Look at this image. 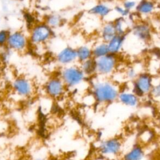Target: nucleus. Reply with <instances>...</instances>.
I'll return each mask as SVG.
<instances>
[{"instance_id": "obj_19", "label": "nucleus", "mask_w": 160, "mask_h": 160, "mask_svg": "<svg viewBox=\"0 0 160 160\" xmlns=\"http://www.w3.org/2000/svg\"><path fill=\"white\" fill-rule=\"evenodd\" d=\"M92 58L94 59L99 58L109 54L107 42L101 40L96 42L92 46Z\"/></svg>"}, {"instance_id": "obj_15", "label": "nucleus", "mask_w": 160, "mask_h": 160, "mask_svg": "<svg viewBox=\"0 0 160 160\" xmlns=\"http://www.w3.org/2000/svg\"><path fill=\"white\" fill-rule=\"evenodd\" d=\"M126 40V36L116 34L107 42L109 54L118 55L122 50Z\"/></svg>"}, {"instance_id": "obj_7", "label": "nucleus", "mask_w": 160, "mask_h": 160, "mask_svg": "<svg viewBox=\"0 0 160 160\" xmlns=\"http://www.w3.org/2000/svg\"><path fill=\"white\" fill-rule=\"evenodd\" d=\"M98 149L102 156L111 159V158L121 154L122 149V143L121 140L118 138H110L101 141Z\"/></svg>"}, {"instance_id": "obj_24", "label": "nucleus", "mask_w": 160, "mask_h": 160, "mask_svg": "<svg viewBox=\"0 0 160 160\" xmlns=\"http://www.w3.org/2000/svg\"><path fill=\"white\" fill-rule=\"evenodd\" d=\"M112 11L117 14L118 15V17L125 18H126L130 14V12L126 10L121 4L115 6L112 9Z\"/></svg>"}, {"instance_id": "obj_22", "label": "nucleus", "mask_w": 160, "mask_h": 160, "mask_svg": "<svg viewBox=\"0 0 160 160\" xmlns=\"http://www.w3.org/2000/svg\"><path fill=\"white\" fill-rule=\"evenodd\" d=\"M112 21L114 23L116 34L126 36L128 29V25L126 18L118 17Z\"/></svg>"}, {"instance_id": "obj_21", "label": "nucleus", "mask_w": 160, "mask_h": 160, "mask_svg": "<svg viewBox=\"0 0 160 160\" xmlns=\"http://www.w3.org/2000/svg\"><path fill=\"white\" fill-rule=\"evenodd\" d=\"M62 18L58 13H51L46 16L44 19V22L52 29L58 28L62 24Z\"/></svg>"}, {"instance_id": "obj_17", "label": "nucleus", "mask_w": 160, "mask_h": 160, "mask_svg": "<svg viewBox=\"0 0 160 160\" xmlns=\"http://www.w3.org/2000/svg\"><path fill=\"white\" fill-rule=\"evenodd\" d=\"M145 152L143 148L139 144L133 145L122 156V160H143Z\"/></svg>"}, {"instance_id": "obj_28", "label": "nucleus", "mask_w": 160, "mask_h": 160, "mask_svg": "<svg viewBox=\"0 0 160 160\" xmlns=\"http://www.w3.org/2000/svg\"><path fill=\"white\" fill-rule=\"evenodd\" d=\"M31 160H48V159L43 156H36L35 158H33Z\"/></svg>"}, {"instance_id": "obj_29", "label": "nucleus", "mask_w": 160, "mask_h": 160, "mask_svg": "<svg viewBox=\"0 0 160 160\" xmlns=\"http://www.w3.org/2000/svg\"><path fill=\"white\" fill-rule=\"evenodd\" d=\"M102 160H112V159H102Z\"/></svg>"}, {"instance_id": "obj_23", "label": "nucleus", "mask_w": 160, "mask_h": 160, "mask_svg": "<svg viewBox=\"0 0 160 160\" xmlns=\"http://www.w3.org/2000/svg\"><path fill=\"white\" fill-rule=\"evenodd\" d=\"M140 73L141 72H139V71L137 70L136 68L130 66L126 69L125 71V76L128 79L133 81Z\"/></svg>"}, {"instance_id": "obj_20", "label": "nucleus", "mask_w": 160, "mask_h": 160, "mask_svg": "<svg viewBox=\"0 0 160 160\" xmlns=\"http://www.w3.org/2000/svg\"><path fill=\"white\" fill-rule=\"evenodd\" d=\"M79 65L86 77L91 76L96 74V61L94 58H91L81 63Z\"/></svg>"}, {"instance_id": "obj_2", "label": "nucleus", "mask_w": 160, "mask_h": 160, "mask_svg": "<svg viewBox=\"0 0 160 160\" xmlns=\"http://www.w3.org/2000/svg\"><path fill=\"white\" fill-rule=\"evenodd\" d=\"M54 36V31L44 22L34 24L30 29L28 37L29 45L34 47L44 46Z\"/></svg>"}, {"instance_id": "obj_5", "label": "nucleus", "mask_w": 160, "mask_h": 160, "mask_svg": "<svg viewBox=\"0 0 160 160\" xmlns=\"http://www.w3.org/2000/svg\"><path fill=\"white\" fill-rule=\"evenodd\" d=\"M29 46L28 34L21 30L9 32L6 48L11 51L24 52Z\"/></svg>"}, {"instance_id": "obj_8", "label": "nucleus", "mask_w": 160, "mask_h": 160, "mask_svg": "<svg viewBox=\"0 0 160 160\" xmlns=\"http://www.w3.org/2000/svg\"><path fill=\"white\" fill-rule=\"evenodd\" d=\"M64 82L59 76L50 77L44 84V91L46 95L51 99H59L62 97L66 89Z\"/></svg>"}, {"instance_id": "obj_18", "label": "nucleus", "mask_w": 160, "mask_h": 160, "mask_svg": "<svg viewBox=\"0 0 160 160\" xmlns=\"http://www.w3.org/2000/svg\"><path fill=\"white\" fill-rule=\"evenodd\" d=\"M77 60L79 63L92 58V46L89 44H82L76 48Z\"/></svg>"}, {"instance_id": "obj_4", "label": "nucleus", "mask_w": 160, "mask_h": 160, "mask_svg": "<svg viewBox=\"0 0 160 160\" xmlns=\"http://www.w3.org/2000/svg\"><path fill=\"white\" fill-rule=\"evenodd\" d=\"M11 88L13 94L20 99H29L35 92L34 82L25 76H18L13 79Z\"/></svg>"}, {"instance_id": "obj_13", "label": "nucleus", "mask_w": 160, "mask_h": 160, "mask_svg": "<svg viewBox=\"0 0 160 160\" xmlns=\"http://www.w3.org/2000/svg\"><path fill=\"white\" fill-rule=\"evenodd\" d=\"M112 11V8L108 3L98 2L89 9V13L99 18H105L108 17Z\"/></svg>"}, {"instance_id": "obj_14", "label": "nucleus", "mask_w": 160, "mask_h": 160, "mask_svg": "<svg viewBox=\"0 0 160 160\" xmlns=\"http://www.w3.org/2000/svg\"><path fill=\"white\" fill-rule=\"evenodd\" d=\"M156 9V4L153 0H140L135 10L139 15L148 16L154 13Z\"/></svg>"}, {"instance_id": "obj_12", "label": "nucleus", "mask_w": 160, "mask_h": 160, "mask_svg": "<svg viewBox=\"0 0 160 160\" xmlns=\"http://www.w3.org/2000/svg\"><path fill=\"white\" fill-rule=\"evenodd\" d=\"M118 101L125 106L134 108L139 106L140 98L132 90H120Z\"/></svg>"}, {"instance_id": "obj_26", "label": "nucleus", "mask_w": 160, "mask_h": 160, "mask_svg": "<svg viewBox=\"0 0 160 160\" xmlns=\"http://www.w3.org/2000/svg\"><path fill=\"white\" fill-rule=\"evenodd\" d=\"M139 1L136 0H124L121 4V5L128 11L130 12L132 10H135L137 6V4Z\"/></svg>"}, {"instance_id": "obj_3", "label": "nucleus", "mask_w": 160, "mask_h": 160, "mask_svg": "<svg viewBox=\"0 0 160 160\" xmlns=\"http://www.w3.org/2000/svg\"><path fill=\"white\" fill-rule=\"evenodd\" d=\"M59 76L67 88L79 86L84 82L86 78L79 65L76 64L62 67Z\"/></svg>"}, {"instance_id": "obj_27", "label": "nucleus", "mask_w": 160, "mask_h": 160, "mask_svg": "<svg viewBox=\"0 0 160 160\" xmlns=\"http://www.w3.org/2000/svg\"><path fill=\"white\" fill-rule=\"evenodd\" d=\"M9 31L6 29L0 30V48L6 47Z\"/></svg>"}, {"instance_id": "obj_25", "label": "nucleus", "mask_w": 160, "mask_h": 160, "mask_svg": "<svg viewBox=\"0 0 160 160\" xmlns=\"http://www.w3.org/2000/svg\"><path fill=\"white\" fill-rule=\"evenodd\" d=\"M152 88L150 94L155 99H160V78L158 80L157 82L152 81Z\"/></svg>"}, {"instance_id": "obj_1", "label": "nucleus", "mask_w": 160, "mask_h": 160, "mask_svg": "<svg viewBox=\"0 0 160 160\" xmlns=\"http://www.w3.org/2000/svg\"><path fill=\"white\" fill-rule=\"evenodd\" d=\"M91 84L92 96L96 102L100 104H109L118 101L120 91L118 85L108 78L99 77Z\"/></svg>"}, {"instance_id": "obj_9", "label": "nucleus", "mask_w": 160, "mask_h": 160, "mask_svg": "<svg viewBox=\"0 0 160 160\" xmlns=\"http://www.w3.org/2000/svg\"><path fill=\"white\" fill-rule=\"evenodd\" d=\"M152 77L148 72H141L133 81L132 91L139 98L150 94L152 88Z\"/></svg>"}, {"instance_id": "obj_6", "label": "nucleus", "mask_w": 160, "mask_h": 160, "mask_svg": "<svg viewBox=\"0 0 160 160\" xmlns=\"http://www.w3.org/2000/svg\"><path fill=\"white\" fill-rule=\"evenodd\" d=\"M96 74L102 78H108L116 71L118 60L116 55L108 54L104 56L95 59Z\"/></svg>"}, {"instance_id": "obj_16", "label": "nucleus", "mask_w": 160, "mask_h": 160, "mask_svg": "<svg viewBox=\"0 0 160 160\" xmlns=\"http://www.w3.org/2000/svg\"><path fill=\"white\" fill-rule=\"evenodd\" d=\"M116 35L112 21H108L104 22L99 30L100 40L108 42Z\"/></svg>"}, {"instance_id": "obj_30", "label": "nucleus", "mask_w": 160, "mask_h": 160, "mask_svg": "<svg viewBox=\"0 0 160 160\" xmlns=\"http://www.w3.org/2000/svg\"><path fill=\"white\" fill-rule=\"evenodd\" d=\"M1 129H1V128H0V130H1Z\"/></svg>"}, {"instance_id": "obj_10", "label": "nucleus", "mask_w": 160, "mask_h": 160, "mask_svg": "<svg viewBox=\"0 0 160 160\" xmlns=\"http://www.w3.org/2000/svg\"><path fill=\"white\" fill-rule=\"evenodd\" d=\"M55 59L62 67L76 64L78 62L76 48L68 46L61 48L56 54Z\"/></svg>"}, {"instance_id": "obj_11", "label": "nucleus", "mask_w": 160, "mask_h": 160, "mask_svg": "<svg viewBox=\"0 0 160 160\" xmlns=\"http://www.w3.org/2000/svg\"><path fill=\"white\" fill-rule=\"evenodd\" d=\"M131 33L139 41L146 42L151 38V28L147 22H138L131 28Z\"/></svg>"}]
</instances>
